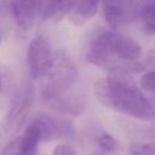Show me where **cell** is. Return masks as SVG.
Here are the masks:
<instances>
[{
  "instance_id": "cell-1",
  "label": "cell",
  "mask_w": 155,
  "mask_h": 155,
  "mask_svg": "<svg viewBox=\"0 0 155 155\" xmlns=\"http://www.w3.org/2000/svg\"><path fill=\"white\" fill-rule=\"evenodd\" d=\"M93 92L99 103L109 109L138 120L155 119V105L144 96L130 74L111 70L107 78L94 82Z\"/></svg>"
},
{
  "instance_id": "cell-2",
  "label": "cell",
  "mask_w": 155,
  "mask_h": 155,
  "mask_svg": "<svg viewBox=\"0 0 155 155\" xmlns=\"http://www.w3.org/2000/svg\"><path fill=\"white\" fill-rule=\"evenodd\" d=\"M79 79V70L65 50H58L53 53V63L50 71L41 80V97L45 101H52L63 96Z\"/></svg>"
},
{
  "instance_id": "cell-3",
  "label": "cell",
  "mask_w": 155,
  "mask_h": 155,
  "mask_svg": "<svg viewBox=\"0 0 155 155\" xmlns=\"http://www.w3.org/2000/svg\"><path fill=\"white\" fill-rule=\"evenodd\" d=\"M91 42L122 62L137 61L142 56V47L133 39L111 30H101L93 36Z\"/></svg>"
},
{
  "instance_id": "cell-4",
  "label": "cell",
  "mask_w": 155,
  "mask_h": 155,
  "mask_svg": "<svg viewBox=\"0 0 155 155\" xmlns=\"http://www.w3.org/2000/svg\"><path fill=\"white\" fill-rule=\"evenodd\" d=\"M34 103V92L31 87L24 90L11 104L0 124V143L18 133L23 127ZM10 139V140H11Z\"/></svg>"
},
{
  "instance_id": "cell-5",
  "label": "cell",
  "mask_w": 155,
  "mask_h": 155,
  "mask_svg": "<svg viewBox=\"0 0 155 155\" xmlns=\"http://www.w3.org/2000/svg\"><path fill=\"white\" fill-rule=\"evenodd\" d=\"M27 61L30 76L34 80H41L50 71L53 63V53L50 44L40 35L34 36L27 51Z\"/></svg>"
},
{
  "instance_id": "cell-6",
  "label": "cell",
  "mask_w": 155,
  "mask_h": 155,
  "mask_svg": "<svg viewBox=\"0 0 155 155\" xmlns=\"http://www.w3.org/2000/svg\"><path fill=\"white\" fill-rule=\"evenodd\" d=\"M101 7L109 27L117 29L139 17L140 0H102Z\"/></svg>"
},
{
  "instance_id": "cell-7",
  "label": "cell",
  "mask_w": 155,
  "mask_h": 155,
  "mask_svg": "<svg viewBox=\"0 0 155 155\" xmlns=\"http://www.w3.org/2000/svg\"><path fill=\"white\" fill-rule=\"evenodd\" d=\"M33 121L39 126L41 140L50 142L62 138H68L74 134V127L70 122L58 120L47 114H38Z\"/></svg>"
},
{
  "instance_id": "cell-8",
  "label": "cell",
  "mask_w": 155,
  "mask_h": 155,
  "mask_svg": "<svg viewBox=\"0 0 155 155\" xmlns=\"http://www.w3.org/2000/svg\"><path fill=\"white\" fill-rule=\"evenodd\" d=\"M22 30H29L40 16V0H2Z\"/></svg>"
},
{
  "instance_id": "cell-9",
  "label": "cell",
  "mask_w": 155,
  "mask_h": 155,
  "mask_svg": "<svg viewBox=\"0 0 155 155\" xmlns=\"http://www.w3.org/2000/svg\"><path fill=\"white\" fill-rule=\"evenodd\" d=\"M101 1L102 0H70L68 19L75 25H84L96 15Z\"/></svg>"
},
{
  "instance_id": "cell-10",
  "label": "cell",
  "mask_w": 155,
  "mask_h": 155,
  "mask_svg": "<svg viewBox=\"0 0 155 155\" xmlns=\"http://www.w3.org/2000/svg\"><path fill=\"white\" fill-rule=\"evenodd\" d=\"M52 108L61 111V113H67L71 115H79L82 113L85 108V101L81 97L73 96V97H57L52 101Z\"/></svg>"
},
{
  "instance_id": "cell-11",
  "label": "cell",
  "mask_w": 155,
  "mask_h": 155,
  "mask_svg": "<svg viewBox=\"0 0 155 155\" xmlns=\"http://www.w3.org/2000/svg\"><path fill=\"white\" fill-rule=\"evenodd\" d=\"M139 17L148 35H155V0H140Z\"/></svg>"
},
{
  "instance_id": "cell-12",
  "label": "cell",
  "mask_w": 155,
  "mask_h": 155,
  "mask_svg": "<svg viewBox=\"0 0 155 155\" xmlns=\"http://www.w3.org/2000/svg\"><path fill=\"white\" fill-rule=\"evenodd\" d=\"M98 145L101 148V150H103L104 153L107 151H115L120 148V143L119 140L113 137L109 133H103L99 138H98Z\"/></svg>"
},
{
  "instance_id": "cell-13",
  "label": "cell",
  "mask_w": 155,
  "mask_h": 155,
  "mask_svg": "<svg viewBox=\"0 0 155 155\" xmlns=\"http://www.w3.org/2000/svg\"><path fill=\"white\" fill-rule=\"evenodd\" d=\"M128 155H155V142L134 143L130 147Z\"/></svg>"
},
{
  "instance_id": "cell-14",
  "label": "cell",
  "mask_w": 155,
  "mask_h": 155,
  "mask_svg": "<svg viewBox=\"0 0 155 155\" xmlns=\"http://www.w3.org/2000/svg\"><path fill=\"white\" fill-rule=\"evenodd\" d=\"M0 155H24L23 151H22L19 136L12 138L11 140H8V142L4 145L2 150L0 151Z\"/></svg>"
},
{
  "instance_id": "cell-15",
  "label": "cell",
  "mask_w": 155,
  "mask_h": 155,
  "mask_svg": "<svg viewBox=\"0 0 155 155\" xmlns=\"http://www.w3.org/2000/svg\"><path fill=\"white\" fill-rule=\"evenodd\" d=\"M139 85L148 92H155V70L145 71L139 80Z\"/></svg>"
},
{
  "instance_id": "cell-16",
  "label": "cell",
  "mask_w": 155,
  "mask_h": 155,
  "mask_svg": "<svg viewBox=\"0 0 155 155\" xmlns=\"http://www.w3.org/2000/svg\"><path fill=\"white\" fill-rule=\"evenodd\" d=\"M52 155H76V154L67 144H57L53 149Z\"/></svg>"
},
{
  "instance_id": "cell-17",
  "label": "cell",
  "mask_w": 155,
  "mask_h": 155,
  "mask_svg": "<svg viewBox=\"0 0 155 155\" xmlns=\"http://www.w3.org/2000/svg\"><path fill=\"white\" fill-rule=\"evenodd\" d=\"M147 62H148L151 67L155 68V48L148 51V53H147Z\"/></svg>"
},
{
  "instance_id": "cell-18",
  "label": "cell",
  "mask_w": 155,
  "mask_h": 155,
  "mask_svg": "<svg viewBox=\"0 0 155 155\" xmlns=\"http://www.w3.org/2000/svg\"><path fill=\"white\" fill-rule=\"evenodd\" d=\"M149 134H150V137H153V138L155 139V122H153V124L150 125V128H149Z\"/></svg>"
},
{
  "instance_id": "cell-19",
  "label": "cell",
  "mask_w": 155,
  "mask_h": 155,
  "mask_svg": "<svg viewBox=\"0 0 155 155\" xmlns=\"http://www.w3.org/2000/svg\"><path fill=\"white\" fill-rule=\"evenodd\" d=\"M92 155H105V153L103 150H99V151H94Z\"/></svg>"
},
{
  "instance_id": "cell-20",
  "label": "cell",
  "mask_w": 155,
  "mask_h": 155,
  "mask_svg": "<svg viewBox=\"0 0 155 155\" xmlns=\"http://www.w3.org/2000/svg\"><path fill=\"white\" fill-rule=\"evenodd\" d=\"M0 85H1V78H0Z\"/></svg>"
},
{
  "instance_id": "cell-21",
  "label": "cell",
  "mask_w": 155,
  "mask_h": 155,
  "mask_svg": "<svg viewBox=\"0 0 155 155\" xmlns=\"http://www.w3.org/2000/svg\"><path fill=\"white\" fill-rule=\"evenodd\" d=\"M0 44H1V36H0Z\"/></svg>"
}]
</instances>
